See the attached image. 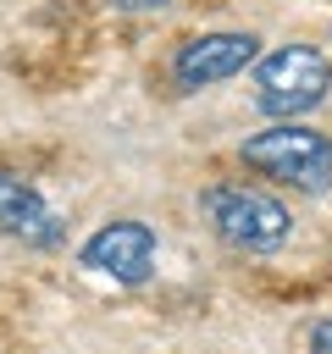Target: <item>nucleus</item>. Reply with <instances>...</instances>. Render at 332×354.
Segmentation results:
<instances>
[{
	"label": "nucleus",
	"instance_id": "obj_7",
	"mask_svg": "<svg viewBox=\"0 0 332 354\" xmlns=\"http://www.w3.org/2000/svg\"><path fill=\"white\" fill-rule=\"evenodd\" d=\"M310 354H332V315L310 326Z\"/></svg>",
	"mask_w": 332,
	"mask_h": 354
},
{
	"label": "nucleus",
	"instance_id": "obj_3",
	"mask_svg": "<svg viewBox=\"0 0 332 354\" xmlns=\"http://www.w3.org/2000/svg\"><path fill=\"white\" fill-rule=\"evenodd\" d=\"M332 94V61L315 44H282L255 61V105L271 122H293Z\"/></svg>",
	"mask_w": 332,
	"mask_h": 354
},
{
	"label": "nucleus",
	"instance_id": "obj_8",
	"mask_svg": "<svg viewBox=\"0 0 332 354\" xmlns=\"http://www.w3.org/2000/svg\"><path fill=\"white\" fill-rule=\"evenodd\" d=\"M111 6H116V11H160L166 0H111Z\"/></svg>",
	"mask_w": 332,
	"mask_h": 354
},
{
	"label": "nucleus",
	"instance_id": "obj_6",
	"mask_svg": "<svg viewBox=\"0 0 332 354\" xmlns=\"http://www.w3.org/2000/svg\"><path fill=\"white\" fill-rule=\"evenodd\" d=\"M0 232L28 243V249H55L61 243V216L28 177L0 171Z\"/></svg>",
	"mask_w": 332,
	"mask_h": 354
},
{
	"label": "nucleus",
	"instance_id": "obj_1",
	"mask_svg": "<svg viewBox=\"0 0 332 354\" xmlns=\"http://www.w3.org/2000/svg\"><path fill=\"white\" fill-rule=\"evenodd\" d=\"M199 210L210 221V232L243 254H271L288 243L293 216L282 199H271L266 188H243V183H216L199 194Z\"/></svg>",
	"mask_w": 332,
	"mask_h": 354
},
{
	"label": "nucleus",
	"instance_id": "obj_2",
	"mask_svg": "<svg viewBox=\"0 0 332 354\" xmlns=\"http://www.w3.org/2000/svg\"><path fill=\"white\" fill-rule=\"evenodd\" d=\"M243 166L299 188V194H326L332 188V138L304 127V122H271L266 133H249L238 144Z\"/></svg>",
	"mask_w": 332,
	"mask_h": 354
},
{
	"label": "nucleus",
	"instance_id": "obj_5",
	"mask_svg": "<svg viewBox=\"0 0 332 354\" xmlns=\"http://www.w3.org/2000/svg\"><path fill=\"white\" fill-rule=\"evenodd\" d=\"M77 266H89V271H100V277H111V282L138 288V282H149V271H155V232H149L144 221H133V216L105 221V227H94V232L83 238Z\"/></svg>",
	"mask_w": 332,
	"mask_h": 354
},
{
	"label": "nucleus",
	"instance_id": "obj_4",
	"mask_svg": "<svg viewBox=\"0 0 332 354\" xmlns=\"http://www.w3.org/2000/svg\"><path fill=\"white\" fill-rule=\"evenodd\" d=\"M260 61V39L255 33H238V28H216V33H194V39H183L177 44V55H172V77H177V88H216V83H227V77H238L243 66H255Z\"/></svg>",
	"mask_w": 332,
	"mask_h": 354
}]
</instances>
